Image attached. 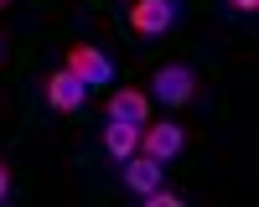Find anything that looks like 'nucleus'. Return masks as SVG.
<instances>
[{"mask_svg":"<svg viewBox=\"0 0 259 207\" xmlns=\"http://www.w3.org/2000/svg\"><path fill=\"white\" fill-rule=\"evenodd\" d=\"M150 104H166V109H187L192 98H197V73L187 68V62H166V68L150 73Z\"/></svg>","mask_w":259,"mask_h":207,"instance_id":"obj_1","label":"nucleus"},{"mask_svg":"<svg viewBox=\"0 0 259 207\" xmlns=\"http://www.w3.org/2000/svg\"><path fill=\"white\" fill-rule=\"evenodd\" d=\"M68 68H73L83 83H89V88H104V83L114 78V62L104 57L94 41H73V47H68Z\"/></svg>","mask_w":259,"mask_h":207,"instance_id":"obj_2","label":"nucleus"},{"mask_svg":"<svg viewBox=\"0 0 259 207\" xmlns=\"http://www.w3.org/2000/svg\"><path fill=\"white\" fill-rule=\"evenodd\" d=\"M83 98H89V83H83L73 68H57V73L47 78V104H52L57 114H78Z\"/></svg>","mask_w":259,"mask_h":207,"instance_id":"obj_3","label":"nucleus"},{"mask_svg":"<svg viewBox=\"0 0 259 207\" xmlns=\"http://www.w3.org/2000/svg\"><path fill=\"white\" fill-rule=\"evenodd\" d=\"M130 26L140 36H161L177 26V0H135L130 6Z\"/></svg>","mask_w":259,"mask_h":207,"instance_id":"obj_4","label":"nucleus"},{"mask_svg":"<svg viewBox=\"0 0 259 207\" xmlns=\"http://www.w3.org/2000/svg\"><path fill=\"white\" fill-rule=\"evenodd\" d=\"M140 150L156 156V161L166 166V161H177V156L187 150V130H182V124H171V119H166V124H150V130H140Z\"/></svg>","mask_w":259,"mask_h":207,"instance_id":"obj_5","label":"nucleus"},{"mask_svg":"<svg viewBox=\"0 0 259 207\" xmlns=\"http://www.w3.org/2000/svg\"><path fill=\"white\" fill-rule=\"evenodd\" d=\"M124 186H130L135 197L156 192V186H161V161H156V156H145V150H135V156L124 161Z\"/></svg>","mask_w":259,"mask_h":207,"instance_id":"obj_6","label":"nucleus"},{"mask_svg":"<svg viewBox=\"0 0 259 207\" xmlns=\"http://www.w3.org/2000/svg\"><path fill=\"white\" fill-rule=\"evenodd\" d=\"M109 119L145 124V119H150V93H145V88H119V93L109 98Z\"/></svg>","mask_w":259,"mask_h":207,"instance_id":"obj_7","label":"nucleus"},{"mask_svg":"<svg viewBox=\"0 0 259 207\" xmlns=\"http://www.w3.org/2000/svg\"><path fill=\"white\" fill-rule=\"evenodd\" d=\"M140 130L145 124H124V119H109V130H104V150H109L114 161H130L140 150Z\"/></svg>","mask_w":259,"mask_h":207,"instance_id":"obj_8","label":"nucleus"},{"mask_svg":"<svg viewBox=\"0 0 259 207\" xmlns=\"http://www.w3.org/2000/svg\"><path fill=\"white\" fill-rule=\"evenodd\" d=\"M140 202H150V207H182V197H177V192H161V186H156V192H145Z\"/></svg>","mask_w":259,"mask_h":207,"instance_id":"obj_9","label":"nucleus"},{"mask_svg":"<svg viewBox=\"0 0 259 207\" xmlns=\"http://www.w3.org/2000/svg\"><path fill=\"white\" fill-rule=\"evenodd\" d=\"M6 192H11V171H6V161H0V202H6Z\"/></svg>","mask_w":259,"mask_h":207,"instance_id":"obj_10","label":"nucleus"},{"mask_svg":"<svg viewBox=\"0 0 259 207\" xmlns=\"http://www.w3.org/2000/svg\"><path fill=\"white\" fill-rule=\"evenodd\" d=\"M228 6H239V11H254V6H259V0H228Z\"/></svg>","mask_w":259,"mask_h":207,"instance_id":"obj_11","label":"nucleus"},{"mask_svg":"<svg viewBox=\"0 0 259 207\" xmlns=\"http://www.w3.org/2000/svg\"><path fill=\"white\" fill-rule=\"evenodd\" d=\"M6 6H11V0H0V11H6Z\"/></svg>","mask_w":259,"mask_h":207,"instance_id":"obj_12","label":"nucleus"},{"mask_svg":"<svg viewBox=\"0 0 259 207\" xmlns=\"http://www.w3.org/2000/svg\"><path fill=\"white\" fill-rule=\"evenodd\" d=\"M0 52H6V41H0Z\"/></svg>","mask_w":259,"mask_h":207,"instance_id":"obj_13","label":"nucleus"}]
</instances>
